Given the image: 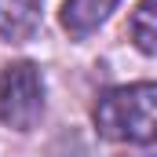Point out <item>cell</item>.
Listing matches in <instances>:
<instances>
[{
  "label": "cell",
  "instance_id": "obj_5",
  "mask_svg": "<svg viewBox=\"0 0 157 157\" xmlns=\"http://www.w3.org/2000/svg\"><path fill=\"white\" fill-rule=\"evenodd\" d=\"M128 33L143 55H157V0H139V7L132 11Z\"/></svg>",
  "mask_w": 157,
  "mask_h": 157
},
{
  "label": "cell",
  "instance_id": "obj_4",
  "mask_svg": "<svg viewBox=\"0 0 157 157\" xmlns=\"http://www.w3.org/2000/svg\"><path fill=\"white\" fill-rule=\"evenodd\" d=\"M121 0H66L62 4V29L73 40H84L110 18V11Z\"/></svg>",
  "mask_w": 157,
  "mask_h": 157
},
{
  "label": "cell",
  "instance_id": "obj_2",
  "mask_svg": "<svg viewBox=\"0 0 157 157\" xmlns=\"http://www.w3.org/2000/svg\"><path fill=\"white\" fill-rule=\"evenodd\" d=\"M44 113V80L33 62H11L0 70V124L29 132Z\"/></svg>",
  "mask_w": 157,
  "mask_h": 157
},
{
  "label": "cell",
  "instance_id": "obj_3",
  "mask_svg": "<svg viewBox=\"0 0 157 157\" xmlns=\"http://www.w3.org/2000/svg\"><path fill=\"white\" fill-rule=\"evenodd\" d=\"M44 0H0V37L11 44H22L40 29Z\"/></svg>",
  "mask_w": 157,
  "mask_h": 157
},
{
  "label": "cell",
  "instance_id": "obj_1",
  "mask_svg": "<svg viewBox=\"0 0 157 157\" xmlns=\"http://www.w3.org/2000/svg\"><path fill=\"white\" fill-rule=\"evenodd\" d=\"M95 132L110 143H132V146H150L157 143V84H121L106 88L91 110Z\"/></svg>",
  "mask_w": 157,
  "mask_h": 157
}]
</instances>
